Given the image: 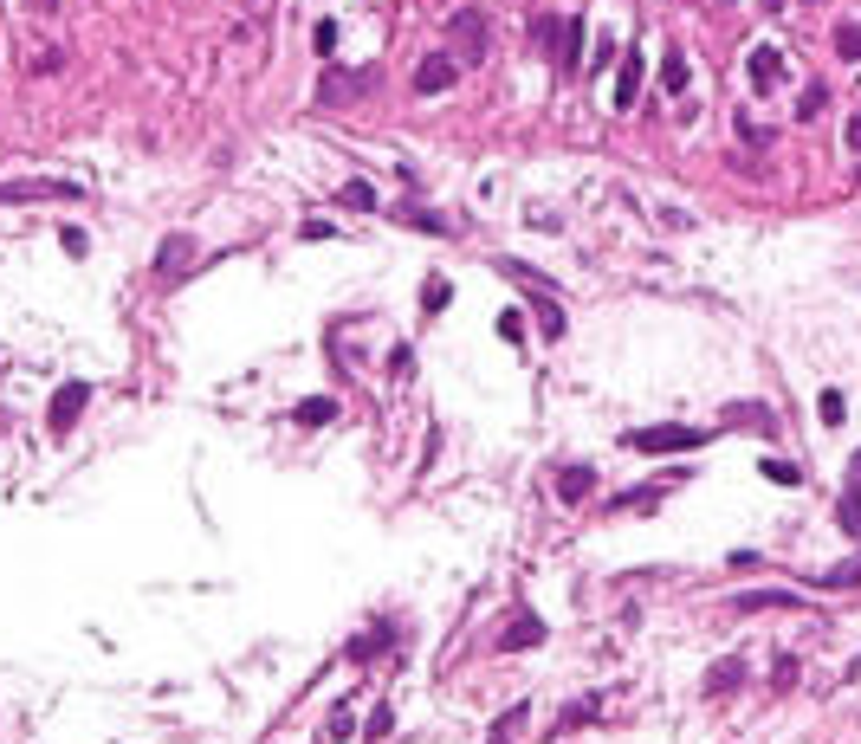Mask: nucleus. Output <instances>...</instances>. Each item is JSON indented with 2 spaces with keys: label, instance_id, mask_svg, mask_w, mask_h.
Wrapping results in <instances>:
<instances>
[{
  "label": "nucleus",
  "instance_id": "f257e3e1",
  "mask_svg": "<svg viewBox=\"0 0 861 744\" xmlns=\"http://www.w3.org/2000/svg\"><path fill=\"white\" fill-rule=\"evenodd\" d=\"M447 39H454L460 65H480L486 52H492V26H486V13H480V7H454V13H447Z\"/></svg>",
  "mask_w": 861,
  "mask_h": 744
},
{
  "label": "nucleus",
  "instance_id": "f03ea898",
  "mask_svg": "<svg viewBox=\"0 0 861 744\" xmlns=\"http://www.w3.org/2000/svg\"><path fill=\"white\" fill-rule=\"evenodd\" d=\"M628 447H635V453H693V447H706V427H687V421L635 427V434H628Z\"/></svg>",
  "mask_w": 861,
  "mask_h": 744
},
{
  "label": "nucleus",
  "instance_id": "7ed1b4c3",
  "mask_svg": "<svg viewBox=\"0 0 861 744\" xmlns=\"http://www.w3.org/2000/svg\"><path fill=\"white\" fill-rule=\"evenodd\" d=\"M369 91H376V72H324L318 78V104L324 110H344V104H357V98H369Z\"/></svg>",
  "mask_w": 861,
  "mask_h": 744
},
{
  "label": "nucleus",
  "instance_id": "20e7f679",
  "mask_svg": "<svg viewBox=\"0 0 861 744\" xmlns=\"http://www.w3.org/2000/svg\"><path fill=\"white\" fill-rule=\"evenodd\" d=\"M85 408H91V382H59V395H52V408H46V427L52 434H72Z\"/></svg>",
  "mask_w": 861,
  "mask_h": 744
},
{
  "label": "nucleus",
  "instance_id": "39448f33",
  "mask_svg": "<svg viewBox=\"0 0 861 744\" xmlns=\"http://www.w3.org/2000/svg\"><path fill=\"white\" fill-rule=\"evenodd\" d=\"M836 525L861 537V447L849 453V473H842V492H836Z\"/></svg>",
  "mask_w": 861,
  "mask_h": 744
},
{
  "label": "nucleus",
  "instance_id": "423d86ee",
  "mask_svg": "<svg viewBox=\"0 0 861 744\" xmlns=\"http://www.w3.org/2000/svg\"><path fill=\"white\" fill-rule=\"evenodd\" d=\"M78 195H85L78 182H7L0 208H13V201H78Z\"/></svg>",
  "mask_w": 861,
  "mask_h": 744
},
{
  "label": "nucleus",
  "instance_id": "0eeeda50",
  "mask_svg": "<svg viewBox=\"0 0 861 744\" xmlns=\"http://www.w3.org/2000/svg\"><path fill=\"white\" fill-rule=\"evenodd\" d=\"M188 266H195V240H188V233H169V240H162V253H156V279L175 285Z\"/></svg>",
  "mask_w": 861,
  "mask_h": 744
},
{
  "label": "nucleus",
  "instance_id": "6e6552de",
  "mask_svg": "<svg viewBox=\"0 0 861 744\" xmlns=\"http://www.w3.org/2000/svg\"><path fill=\"white\" fill-rule=\"evenodd\" d=\"M596 719H603V693H583L551 719V738H570V732H583V725H596Z\"/></svg>",
  "mask_w": 861,
  "mask_h": 744
},
{
  "label": "nucleus",
  "instance_id": "1a4fd4ad",
  "mask_svg": "<svg viewBox=\"0 0 861 744\" xmlns=\"http://www.w3.org/2000/svg\"><path fill=\"white\" fill-rule=\"evenodd\" d=\"M745 78H751V91H771L777 78H784V52L777 46H751L745 52Z\"/></svg>",
  "mask_w": 861,
  "mask_h": 744
},
{
  "label": "nucleus",
  "instance_id": "9d476101",
  "mask_svg": "<svg viewBox=\"0 0 861 744\" xmlns=\"http://www.w3.org/2000/svg\"><path fill=\"white\" fill-rule=\"evenodd\" d=\"M454 78H460V65L447 59V52H428V59L415 65V91H421V98H434V91H447Z\"/></svg>",
  "mask_w": 861,
  "mask_h": 744
},
{
  "label": "nucleus",
  "instance_id": "9b49d317",
  "mask_svg": "<svg viewBox=\"0 0 861 744\" xmlns=\"http://www.w3.org/2000/svg\"><path fill=\"white\" fill-rule=\"evenodd\" d=\"M641 46H628L622 52V65H615V110H635V98H641Z\"/></svg>",
  "mask_w": 861,
  "mask_h": 744
},
{
  "label": "nucleus",
  "instance_id": "f8f14e48",
  "mask_svg": "<svg viewBox=\"0 0 861 744\" xmlns=\"http://www.w3.org/2000/svg\"><path fill=\"white\" fill-rule=\"evenodd\" d=\"M745 660L738 654H726V660H713V667H706V699H726V693H738V686H745Z\"/></svg>",
  "mask_w": 861,
  "mask_h": 744
},
{
  "label": "nucleus",
  "instance_id": "ddd939ff",
  "mask_svg": "<svg viewBox=\"0 0 861 744\" xmlns=\"http://www.w3.org/2000/svg\"><path fill=\"white\" fill-rule=\"evenodd\" d=\"M538 641H544V622H538L531 609H518V615H512V628L499 635V654H525V647H538Z\"/></svg>",
  "mask_w": 861,
  "mask_h": 744
},
{
  "label": "nucleus",
  "instance_id": "4468645a",
  "mask_svg": "<svg viewBox=\"0 0 861 744\" xmlns=\"http://www.w3.org/2000/svg\"><path fill=\"white\" fill-rule=\"evenodd\" d=\"M738 615H758V609H803L797 589H745V596H732Z\"/></svg>",
  "mask_w": 861,
  "mask_h": 744
},
{
  "label": "nucleus",
  "instance_id": "2eb2a0df",
  "mask_svg": "<svg viewBox=\"0 0 861 744\" xmlns=\"http://www.w3.org/2000/svg\"><path fill=\"white\" fill-rule=\"evenodd\" d=\"M596 492V466H564V473H557V499L564 505H583Z\"/></svg>",
  "mask_w": 861,
  "mask_h": 744
},
{
  "label": "nucleus",
  "instance_id": "dca6fc26",
  "mask_svg": "<svg viewBox=\"0 0 861 744\" xmlns=\"http://www.w3.org/2000/svg\"><path fill=\"white\" fill-rule=\"evenodd\" d=\"M577 65H583V20L570 13V20H564V33H557V72L570 78Z\"/></svg>",
  "mask_w": 861,
  "mask_h": 744
},
{
  "label": "nucleus",
  "instance_id": "f3484780",
  "mask_svg": "<svg viewBox=\"0 0 861 744\" xmlns=\"http://www.w3.org/2000/svg\"><path fill=\"white\" fill-rule=\"evenodd\" d=\"M810 589H861V557L836 563V570H816V576H810Z\"/></svg>",
  "mask_w": 861,
  "mask_h": 744
},
{
  "label": "nucleus",
  "instance_id": "a211bd4d",
  "mask_svg": "<svg viewBox=\"0 0 861 744\" xmlns=\"http://www.w3.org/2000/svg\"><path fill=\"white\" fill-rule=\"evenodd\" d=\"M661 492H667V486H628V492H615L603 512L615 518V512H635V505H661Z\"/></svg>",
  "mask_w": 861,
  "mask_h": 744
},
{
  "label": "nucleus",
  "instance_id": "6ab92c4d",
  "mask_svg": "<svg viewBox=\"0 0 861 744\" xmlns=\"http://www.w3.org/2000/svg\"><path fill=\"white\" fill-rule=\"evenodd\" d=\"M331 415H337V402H331V395H305V402L292 408V421H298V427H324Z\"/></svg>",
  "mask_w": 861,
  "mask_h": 744
},
{
  "label": "nucleus",
  "instance_id": "aec40b11",
  "mask_svg": "<svg viewBox=\"0 0 861 744\" xmlns=\"http://www.w3.org/2000/svg\"><path fill=\"white\" fill-rule=\"evenodd\" d=\"M829 110V85L823 78H810V85H803V98H797V123H816Z\"/></svg>",
  "mask_w": 861,
  "mask_h": 744
},
{
  "label": "nucleus",
  "instance_id": "412c9836",
  "mask_svg": "<svg viewBox=\"0 0 861 744\" xmlns=\"http://www.w3.org/2000/svg\"><path fill=\"white\" fill-rule=\"evenodd\" d=\"M726 415H732V427H758V434H777V415H771V408H751V402H738V408H726Z\"/></svg>",
  "mask_w": 861,
  "mask_h": 744
},
{
  "label": "nucleus",
  "instance_id": "4be33fe9",
  "mask_svg": "<svg viewBox=\"0 0 861 744\" xmlns=\"http://www.w3.org/2000/svg\"><path fill=\"white\" fill-rule=\"evenodd\" d=\"M447 298H454V292H447V279H441V272H428V279H421V318H441Z\"/></svg>",
  "mask_w": 861,
  "mask_h": 744
},
{
  "label": "nucleus",
  "instance_id": "5701e85b",
  "mask_svg": "<svg viewBox=\"0 0 861 744\" xmlns=\"http://www.w3.org/2000/svg\"><path fill=\"white\" fill-rule=\"evenodd\" d=\"M687 59H680V52H667V59H661V91H667V98H680V91H687Z\"/></svg>",
  "mask_w": 861,
  "mask_h": 744
},
{
  "label": "nucleus",
  "instance_id": "b1692460",
  "mask_svg": "<svg viewBox=\"0 0 861 744\" xmlns=\"http://www.w3.org/2000/svg\"><path fill=\"white\" fill-rule=\"evenodd\" d=\"M395 641V622H382L376 628V635H363V641H350V660H376L382 654V647H389Z\"/></svg>",
  "mask_w": 861,
  "mask_h": 744
},
{
  "label": "nucleus",
  "instance_id": "393cba45",
  "mask_svg": "<svg viewBox=\"0 0 861 744\" xmlns=\"http://www.w3.org/2000/svg\"><path fill=\"white\" fill-rule=\"evenodd\" d=\"M836 59H842V65H861V26H855V20L836 26Z\"/></svg>",
  "mask_w": 861,
  "mask_h": 744
},
{
  "label": "nucleus",
  "instance_id": "a878e982",
  "mask_svg": "<svg viewBox=\"0 0 861 744\" xmlns=\"http://www.w3.org/2000/svg\"><path fill=\"white\" fill-rule=\"evenodd\" d=\"M337 208L369 214V208H376V188H369V182H344V188H337Z\"/></svg>",
  "mask_w": 861,
  "mask_h": 744
},
{
  "label": "nucleus",
  "instance_id": "bb28decb",
  "mask_svg": "<svg viewBox=\"0 0 861 744\" xmlns=\"http://www.w3.org/2000/svg\"><path fill=\"white\" fill-rule=\"evenodd\" d=\"M389 220H408V227H421V233H447V220L441 214H421V208H382Z\"/></svg>",
  "mask_w": 861,
  "mask_h": 744
},
{
  "label": "nucleus",
  "instance_id": "cd10ccee",
  "mask_svg": "<svg viewBox=\"0 0 861 744\" xmlns=\"http://www.w3.org/2000/svg\"><path fill=\"white\" fill-rule=\"evenodd\" d=\"M758 473L771 479V486H803V473H797L790 460H777V453H771V460H758Z\"/></svg>",
  "mask_w": 861,
  "mask_h": 744
},
{
  "label": "nucleus",
  "instance_id": "c85d7f7f",
  "mask_svg": "<svg viewBox=\"0 0 861 744\" xmlns=\"http://www.w3.org/2000/svg\"><path fill=\"white\" fill-rule=\"evenodd\" d=\"M538 330H544V337H551V343L564 337V311H557V298H551V292L538 298Z\"/></svg>",
  "mask_w": 861,
  "mask_h": 744
},
{
  "label": "nucleus",
  "instance_id": "c756f323",
  "mask_svg": "<svg viewBox=\"0 0 861 744\" xmlns=\"http://www.w3.org/2000/svg\"><path fill=\"white\" fill-rule=\"evenodd\" d=\"M816 408H823V427L849 421V395H842V389H823V402H816Z\"/></svg>",
  "mask_w": 861,
  "mask_h": 744
},
{
  "label": "nucleus",
  "instance_id": "7c9ffc66",
  "mask_svg": "<svg viewBox=\"0 0 861 744\" xmlns=\"http://www.w3.org/2000/svg\"><path fill=\"white\" fill-rule=\"evenodd\" d=\"M389 376H395V382L415 376V343H395V350H389Z\"/></svg>",
  "mask_w": 861,
  "mask_h": 744
},
{
  "label": "nucleus",
  "instance_id": "2f4dec72",
  "mask_svg": "<svg viewBox=\"0 0 861 744\" xmlns=\"http://www.w3.org/2000/svg\"><path fill=\"white\" fill-rule=\"evenodd\" d=\"M395 732V706H376V719L363 725V738H389Z\"/></svg>",
  "mask_w": 861,
  "mask_h": 744
},
{
  "label": "nucleus",
  "instance_id": "473e14b6",
  "mask_svg": "<svg viewBox=\"0 0 861 744\" xmlns=\"http://www.w3.org/2000/svg\"><path fill=\"white\" fill-rule=\"evenodd\" d=\"M738 136H745V143H758V149H771V130H764V123H751V117H738Z\"/></svg>",
  "mask_w": 861,
  "mask_h": 744
},
{
  "label": "nucleus",
  "instance_id": "72a5a7b5",
  "mask_svg": "<svg viewBox=\"0 0 861 744\" xmlns=\"http://www.w3.org/2000/svg\"><path fill=\"white\" fill-rule=\"evenodd\" d=\"M311 39H318V52L331 59V52H337V20H318V33H311Z\"/></svg>",
  "mask_w": 861,
  "mask_h": 744
},
{
  "label": "nucleus",
  "instance_id": "f704fd0d",
  "mask_svg": "<svg viewBox=\"0 0 861 744\" xmlns=\"http://www.w3.org/2000/svg\"><path fill=\"white\" fill-rule=\"evenodd\" d=\"M499 337H505V343H518V337H525V324H518V311H499Z\"/></svg>",
  "mask_w": 861,
  "mask_h": 744
},
{
  "label": "nucleus",
  "instance_id": "c9c22d12",
  "mask_svg": "<svg viewBox=\"0 0 861 744\" xmlns=\"http://www.w3.org/2000/svg\"><path fill=\"white\" fill-rule=\"evenodd\" d=\"M849 149H855V156H861V110H855V117H849Z\"/></svg>",
  "mask_w": 861,
  "mask_h": 744
},
{
  "label": "nucleus",
  "instance_id": "e433bc0d",
  "mask_svg": "<svg viewBox=\"0 0 861 744\" xmlns=\"http://www.w3.org/2000/svg\"><path fill=\"white\" fill-rule=\"evenodd\" d=\"M26 7H39V13H52V7H59V0H26Z\"/></svg>",
  "mask_w": 861,
  "mask_h": 744
}]
</instances>
